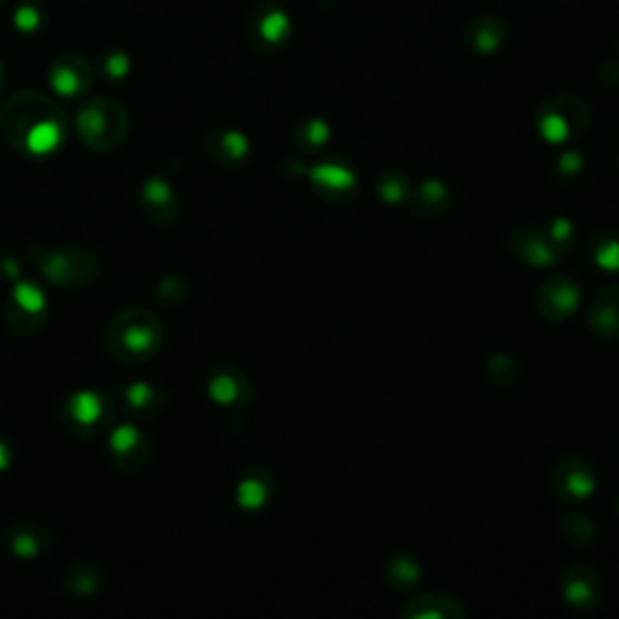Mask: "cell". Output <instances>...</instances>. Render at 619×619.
Masks as SVG:
<instances>
[{
  "label": "cell",
  "instance_id": "cell-17",
  "mask_svg": "<svg viewBox=\"0 0 619 619\" xmlns=\"http://www.w3.org/2000/svg\"><path fill=\"white\" fill-rule=\"evenodd\" d=\"M141 208L153 225L170 228L180 216V198L170 182L163 177H151L141 189Z\"/></svg>",
  "mask_w": 619,
  "mask_h": 619
},
{
  "label": "cell",
  "instance_id": "cell-1",
  "mask_svg": "<svg viewBox=\"0 0 619 619\" xmlns=\"http://www.w3.org/2000/svg\"><path fill=\"white\" fill-rule=\"evenodd\" d=\"M0 131L17 153L47 157L66 139V119L54 102L39 92H15L0 107Z\"/></svg>",
  "mask_w": 619,
  "mask_h": 619
},
{
  "label": "cell",
  "instance_id": "cell-28",
  "mask_svg": "<svg viewBox=\"0 0 619 619\" xmlns=\"http://www.w3.org/2000/svg\"><path fill=\"white\" fill-rule=\"evenodd\" d=\"M562 538L566 544H571L576 550L593 547L597 540V526L591 516H583V513H569V516L562 518Z\"/></svg>",
  "mask_w": 619,
  "mask_h": 619
},
{
  "label": "cell",
  "instance_id": "cell-15",
  "mask_svg": "<svg viewBox=\"0 0 619 619\" xmlns=\"http://www.w3.org/2000/svg\"><path fill=\"white\" fill-rule=\"evenodd\" d=\"M54 544V538H51V530L41 523H13L8 526L3 532V547L13 554L15 559L23 562H31L44 557V554L51 550Z\"/></svg>",
  "mask_w": 619,
  "mask_h": 619
},
{
  "label": "cell",
  "instance_id": "cell-18",
  "mask_svg": "<svg viewBox=\"0 0 619 619\" xmlns=\"http://www.w3.org/2000/svg\"><path fill=\"white\" fill-rule=\"evenodd\" d=\"M465 41L477 56H494L508 41L506 20L497 13L477 15L465 29Z\"/></svg>",
  "mask_w": 619,
  "mask_h": 619
},
{
  "label": "cell",
  "instance_id": "cell-30",
  "mask_svg": "<svg viewBox=\"0 0 619 619\" xmlns=\"http://www.w3.org/2000/svg\"><path fill=\"white\" fill-rule=\"evenodd\" d=\"M377 196L383 198L385 204L390 206H402L409 202V196H412V180H409V175H404L402 170H387L381 177H377Z\"/></svg>",
  "mask_w": 619,
  "mask_h": 619
},
{
  "label": "cell",
  "instance_id": "cell-39",
  "mask_svg": "<svg viewBox=\"0 0 619 619\" xmlns=\"http://www.w3.org/2000/svg\"><path fill=\"white\" fill-rule=\"evenodd\" d=\"M617 516H619V497H617Z\"/></svg>",
  "mask_w": 619,
  "mask_h": 619
},
{
  "label": "cell",
  "instance_id": "cell-4",
  "mask_svg": "<svg viewBox=\"0 0 619 619\" xmlns=\"http://www.w3.org/2000/svg\"><path fill=\"white\" fill-rule=\"evenodd\" d=\"M76 129L80 141L86 143L90 151L112 153L126 141L131 121L119 102L100 98L82 104V109L78 112L76 119Z\"/></svg>",
  "mask_w": 619,
  "mask_h": 619
},
{
  "label": "cell",
  "instance_id": "cell-6",
  "mask_svg": "<svg viewBox=\"0 0 619 619\" xmlns=\"http://www.w3.org/2000/svg\"><path fill=\"white\" fill-rule=\"evenodd\" d=\"M114 412H117V407L104 392L80 390L70 395L66 404L61 407L59 418L68 434L78 438H94L112 426Z\"/></svg>",
  "mask_w": 619,
  "mask_h": 619
},
{
  "label": "cell",
  "instance_id": "cell-16",
  "mask_svg": "<svg viewBox=\"0 0 619 619\" xmlns=\"http://www.w3.org/2000/svg\"><path fill=\"white\" fill-rule=\"evenodd\" d=\"M208 397L220 407L243 409L252 402V383L235 365H216L208 375Z\"/></svg>",
  "mask_w": 619,
  "mask_h": 619
},
{
  "label": "cell",
  "instance_id": "cell-38",
  "mask_svg": "<svg viewBox=\"0 0 619 619\" xmlns=\"http://www.w3.org/2000/svg\"><path fill=\"white\" fill-rule=\"evenodd\" d=\"M0 88H3V63H0Z\"/></svg>",
  "mask_w": 619,
  "mask_h": 619
},
{
  "label": "cell",
  "instance_id": "cell-27",
  "mask_svg": "<svg viewBox=\"0 0 619 619\" xmlns=\"http://www.w3.org/2000/svg\"><path fill=\"white\" fill-rule=\"evenodd\" d=\"M385 579L397 591H412L422 581V566L409 554H392L385 564Z\"/></svg>",
  "mask_w": 619,
  "mask_h": 619
},
{
  "label": "cell",
  "instance_id": "cell-22",
  "mask_svg": "<svg viewBox=\"0 0 619 619\" xmlns=\"http://www.w3.org/2000/svg\"><path fill=\"white\" fill-rule=\"evenodd\" d=\"M589 327L603 339H619V286L597 291L585 312Z\"/></svg>",
  "mask_w": 619,
  "mask_h": 619
},
{
  "label": "cell",
  "instance_id": "cell-24",
  "mask_svg": "<svg viewBox=\"0 0 619 619\" xmlns=\"http://www.w3.org/2000/svg\"><path fill=\"white\" fill-rule=\"evenodd\" d=\"M404 619H465L467 610L457 597L446 593H418L404 605Z\"/></svg>",
  "mask_w": 619,
  "mask_h": 619
},
{
  "label": "cell",
  "instance_id": "cell-33",
  "mask_svg": "<svg viewBox=\"0 0 619 619\" xmlns=\"http://www.w3.org/2000/svg\"><path fill=\"white\" fill-rule=\"evenodd\" d=\"M585 170H589V160L579 151H566L554 163V180L559 184H573L583 180Z\"/></svg>",
  "mask_w": 619,
  "mask_h": 619
},
{
  "label": "cell",
  "instance_id": "cell-10",
  "mask_svg": "<svg viewBox=\"0 0 619 619\" xmlns=\"http://www.w3.org/2000/svg\"><path fill=\"white\" fill-rule=\"evenodd\" d=\"M109 453L114 467L124 475H139L149 465L153 448L141 428H136L133 424H121L112 431Z\"/></svg>",
  "mask_w": 619,
  "mask_h": 619
},
{
  "label": "cell",
  "instance_id": "cell-19",
  "mask_svg": "<svg viewBox=\"0 0 619 619\" xmlns=\"http://www.w3.org/2000/svg\"><path fill=\"white\" fill-rule=\"evenodd\" d=\"M204 149L211 160L223 167L245 165L252 153V145L243 131L223 129V126H216L204 136Z\"/></svg>",
  "mask_w": 619,
  "mask_h": 619
},
{
  "label": "cell",
  "instance_id": "cell-26",
  "mask_svg": "<svg viewBox=\"0 0 619 619\" xmlns=\"http://www.w3.org/2000/svg\"><path fill=\"white\" fill-rule=\"evenodd\" d=\"M100 585H102L100 566L88 562L70 564L68 569L61 573V589L70 597H90L100 591Z\"/></svg>",
  "mask_w": 619,
  "mask_h": 619
},
{
  "label": "cell",
  "instance_id": "cell-20",
  "mask_svg": "<svg viewBox=\"0 0 619 619\" xmlns=\"http://www.w3.org/2000/svg\"><path fill=\"white\" fill-rule=\"evenodd\" d=\"M49 78L51 86L63 98H78V94L88 92L92 86V68L82 56L66 54L54 61Z\"/></svg>",
  "mask_w": 619,
  "mask_h": 619
},
{
  "label": "cell",
  "instance_id": "cell-12",
  "mask_svg": "<svg viewBox=\"0 0 619 619\" xmlns=\"http://www.w3.org/2000/svg\"><path fill=\"white\" fill-rule=\"evenodd\" d=\"M511 255L530 269H552L559 265V252L538 225H516L508 235Z\"/></svg>",
  "mask_w": 619,
  "mask_h": 619
},
{
  "label": "cell",
  "instance_id": "cell-8",
  "mask_svg": "<svg viewBox=\"0 0 619 619\" xmlns=\"http://www.w3.org/2000/svg\"><path fill=\"white\" fill-rule=\"evenodd\" d=\"M552 491L566 506H583L595 494V469L583 457H564L554 465Z\"/></svg>",
  "mask_w": 619,
  "mask_h": 619
},
{
  "label": "cell",
  "instance_id": "cell-2",
  "mask_svg": "<svg viewBox=\"0 0 619 619\" xmlns=\"http://www.w3.org/2000/svg\"><path fill=\"white\" fill-rule=\"evenodd\" d=\"M163 322L145 308H126L112 320L107 349L121 365H143L155 359L163 346Z\"/></svg>",
  "mask_w": 619,
  "mask_h": 619
},
{
  "label": "cell",
  "instance_id": "cell-14",
  "mask_svg": "<svg viewBox=\"0 0 619 619\" xmlns=\"http://www.w3.org/2000/svg\"><path fill=\"white\" fill-rule=\"evenodd\" d=\"M293 35V20L281 5H261L249 23V41L259 51H279Z\"/></svg>",
  "mask_w": 619,
  "mask_h": 619
},
{
  "label": "cell",
  "instance_id": "cell-21",
  "mask_svg": "<svg viewBox=\"0 0 619 619\" xmlns=\"http://www.w3.org/2000/svg\"><path fill=\"white\" fill-rule=\"evenodd\" d=\"M276 491V477L267 465H252L245 469V475L240 477L235 499L240 508L245 511H259L265 508Z\"/></svg>",
  "mask_w": 619,
  "mask_h": 619
},
{
  "label": "cell",
  "instance_id": "cell-37",
  "mask_svg": "<svg viewBox=\"0 0 619 619\" xmlns=\"http://www.w3.org/2000/svg\"><path fill=\"white\" fill-rule=\"evenodd\" d=\"M107 73H109L112 78H119V76H124V73H126V59H124L121 54L114 56V59L107 63Z\"/></svg>",
  "mask_w": 619,
  "mask_h": 619
},
{
  "label": "cell",
  "instance_id": "cell-32",
  "mask_svg": "<svg viewBox=\"0 0 619 619\" xmlns=\"http://www.w3.org/2000/svg\"><path fill=\"white\" fill-rule=\"evenodd\" d=\"M487 375H489V381L494 383L497 387H503V390H508V387H513V385L518 383L520 363H518L516 356L497 353V356H491L489 363H487Z\"/></svg>",
  "mask_w": 619,
  "mask_h": 619
},
{
  "label": "cell",
  "instance_id": "cell-9",
  "mask_svg": "<svg viewBox=\"0 0 619 619\" xmlns=\"http://www.w3.org/2000/svg\"><path fill=\"white\" fill-rule=\"evenodd\" d=\"M308 175L314 192L330 204H351L356 194H359V177H356V172L344 160H337V157H330V160H322L310 167Z\"/></svg>",
  "mask_w": 619,
  "mask_h": 619
},
{
  "label": "cell",
  "instance_id": "cell-31",
  "mask_svg": "<svg viewBox=\"0 0 619 619\" xmlns=\"http://www.w3.org/2000/svg\"><path fill=\"white\" fill-rule=\"evenodd\" d=\"M591 257L595 267H601L607 274H619V233H612V230L595 233L591 243Z\"/></svg>",
  "mask_w": 619,
  "mask_h": 619
},
{
  "label": "cell",
  "instance_id": "cell-13",
  "mask_svg": "<svg viewBox=\"0 0 619 619\" xmlns=\"http://www.w3.org/2000/svg\"><path fill=\"white\" fill-rule=\"evenodd\" d=\"M581 306V286L569 276H552L538 291V310L547 322H566Z\"/></svg>",
  "mask_w": 619,
  "mask_h": 619
},
{
  "label": "cell",
  "instance_id": "cell-35",
  "mask_svg": "<svg viewBox=\"0 0 619 619\" xmlns=\"http://www.w3.org/2000/svg\"><path fill=\"white\" fill-rule=\"evenodd\" d=\"M167 296H175V302H182L186 298V286H182V279L170 276V279H165L160 286H157L155 298H157V302H160V306Z\"/></svg>",
  "mask_w": 619,
  "mask_h": 619
},
{
  "label": "cell",
  "instance_id": "cell-11",
  "mask_svg": "<svg viewBox=\"0 0 619 619\" xmlns=\"http://www.w3.org/2000/svg\"><path fill=\"white\" fill-rule=\"evenodd\" d=\"M564 601L579 612H593L605 601V583L593 566L576 564L564 571Z\"/></svg>",
  "mask_w": 619,
  "mask_h": 619
},
{
  "label": "cell",
  "instance_id": "cell-5",
  "mask_svg": "<svg viewBox=\"0 0 619 619\" xmlns=\"http://www.w3.org/2000/svg\"><path fill=\"white\" fill-rule=\"evenodd\" d=\"M37 265L54 286L66 291H88L100 281V261L88 249L61 247L41 252Z\"/></svg>",
  "mask_w": 619,
  "mask_h": 619
},
{
  "label": "cell",
  "instance_id": "cell-34",
  "mask_svg": "<svg viewBox=\"0 0 619 619\" xmlns=\"http://www.w3.org/2000/svg\"><path fill=\"white\" fill-rule=\"evenodd\" d=\"M544 235L552 243V247L559 252V257H564L566 252L573 249V240H576V228L569 218L557 216L552 218L547 225H544Z\"/></svg>",
  "mask_w": 619,
  "mask_h": 619
},
{
  "label": "cell",
  "instance_id": "cell-36",
  "mask_svg": "<svg viewBox=\"0 0 619 619\" xmlns=\"http://www.w3.org/2000/svg\"><path fill=\"white\" fill-rule=\"evenodd\" d=\"M10 463H13V448H10L8 440L0 436V472L8 469Z\"/></svg>",
  "mask_w": 619,
  "mask_h": 619
},
{
  "label": "cell",
  "instance_id": "cell-29",
  "mask_svg": "<svg viewBox=\"0 0 619 619\" xmlns=\"http://www.w3.org/2000/svg\"><path fill=\"white\" fill-rule=\"evenodd\" d=\"M332 139V126L322 117L302 119L296 126V145L302 153H318Z\"/></svg>",
  "mask_w": 619,
  "mask_h": 619
},
{
  "label": "cell",
  "instance_id": "cell-25",
  "mask_svg": "<svg viewBox=\"0 0 619 619\" xmlns=\"http://www.w3.org/2000/svg\"><path fill=\"white\" fill-rule=\"evenodd\" d=\"M409 208L416 218H440L448 214V208L453 206V194L446 186V182L440 180H424L412 189V196H409Z\"/></svg>",
  "mask_w": 619,
  "mask_h": 619
},
{
  "label": "cell",
  "instance_id": "cell-23",
  "mask_svg": "<svg viewBox=\"0 0 619 619\" xmlns=\"http://www.w3.org/2000/svg\"><path fill=\"white\" fill-rule=\"evenodd\" d=\"M119 404L126 414L136 418H155L165 412L167 397L157 385L151 383H129L119 390Z\"/></svg>",
  "mask_w": 619,
  "mask_h": 619
},
{
  "label": "cell",
  "instance_id": "cell-3",
  "mask_svg": "<svg viewBox=\"0 0 619 619\" xmlns=\"http://www.w3.org/2000/svg\"><path fill=\"white\" fill-rule=\"evenodd\" d=\"M534 131L542 136V141L552 145H564L579 141L591 126V107L581 94L562 92L544 100L532 117Z\"/></svg>",
  "mask_w": 619,
  "mask_h": 619
},
{
  "label": "cell",
  "instance_id": "cell-7",
  "mask_svg": "<svg viewBox=\"0 0 619 619\" xmlns=\"http://www.w3.org/2000/svg\"><path fill=\"white\" fill-rule=\"evenodd\" d=\"M49 302L44 291L31 281H20L5 300V324L17 334H31L44 327Z\"/></svg>",
  "mask_w": 619,
  "mask_h": 619
}]
</instances>
